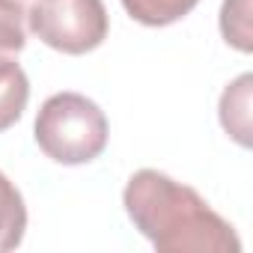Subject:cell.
Returning <instances> with one entry per match:
<instances>
[{
    "mask_svg": "<svg viewBox=\"0 0 253 253\" xmlns=\"http://www.w3.org/2000/svg\"><path fill=\"white\" fill-rule=\"evenodd\" d=\"M27 45V3L0 0V54H18Z\"/></svg>",
    "mask_w": 253,
    "mask_h": 253,
    "instance_id": "8",
    "label": "cell"
},
{
    "mask_svg": "<svg viewBox=\"0 0 253 253\" xmlns=\"http://www.w3.org/2000/svg\"><path fill=\"white\" fill-rule=\"evenodd\" d=\"M27 27L60 54H89L107 39V9L101 0H33Z\"/></svg>",
    "mask_w": 253,
    "mask_h": 253,
    "instance_id": "3",
    "label": "cell"
},
{
    "mask_svg": "<svg viewBox=\"0 0 253 253\" xmlns=\"http://www.w3.org/2000/svg\"><path fill=\"white\" fill-rule=\"evenodd\" d=\"M27 98H30V81L24 69L9 57H0V131L12 128L21 119Z\"/></svg>",
    "mask_w": 253,
    "mask_h": 253,
    "instance_id": "5",
    "label": "cell"
},
{
    "mask_svg": "<svg viewBox=\"0 0 253 253\" xmlns=\"http://www.w3.org/2000/svg\"><path fill=\"white\" fill-rule=\"evenodd\" d=\"M200 0H122L125 12L146 27H167L182 21Z\"/></svg>",
    "mask_w": 253,
    "mask_h": 253,
    "instance_id": "7",
    "label": "cell"
},
{
    "mask_svg": "<svg viewBox=\"0 0 253 253\" xmlns=\"http://www.w3.org/2000/svg\"><path fill=\"white\" fill-rule=\"evenodd\" d=\"M220 33L223 39L238 48V51H250L253 48V33H250V0H223L220 9Z\"/></svg>",
    "mask_w": 253,
    "mask_h": 253,
    "instance_id": "9",
    "label": "cell"
},
{
    "mask_svg": "<svg viewBox=\"0 0 253 253\" xmlns=\"http://www.w3.org/2000/svg\"><path fill=\"white\" fill-rule=\"evenodd\" d=\"M250 84L253 75H241L220 95V125L238 146H250Z\"/></svg>",
    "mask_w": 253,
    "mask_h": 253,
    "instance_id": "4",
    "label": "cell"
},
{
    "mask_svg": "<svg viewBox=\"0 0 253 253\" xmlns=\"http://www.w3.org/2000/svg\"><path fill=\"white\" fill-rule=\"evenodd\" d=\"M125 214L161 253H241V238L194 188L137 170L122 191Z\"/></svg>",
    "mask_w": 253,
    "mask_h": 253,
    "instance_id": "1",
    "label": "cell"
},
{
    "mask_svg": "<svg viewBox=\"0 0 253 253\" xmlns=\"http://www.w3.org/2000/svg\"><path fill=\"white\" fill-rule=\"evenodd\" d=\"M27 229V206L21 191L9 182V176L0 170V253L15 250L24 241Z\"/></svg>",
    "mask_w": 253,
    "mask_h": 253,
    "instance_id": "6",
    "label": "cell"
},
{
    "mask_svg": "<svg viewBox=\"0 0 253 253\" xmlns=\"http://www.w3.org/2000/svg\"><path fill=\"white\" fill-rule=\"evenodd\" d=\"M107 116L104 110L81 92L51 95L33 122V137L39 149L66 167L95 161L107 146Z\"/></svg>",
    "mask_w": 253,
    "mask_h": 253,
    "instance_id": "2",
    "label": "cell"
}]
</instances>
